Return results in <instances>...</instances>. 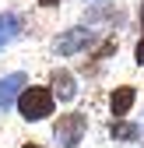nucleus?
I'll return each instance as SVG.
<instances>
[{
	"label": "nucleus",
	"instance_id": "f257e3e1",
	"mask_svg": "<svg viewBox=\"0 0 144 148\" xmlns=\"http://www.w3.org/2000/svg\"><path fill=\"white\" fill-rule=\"evenodd\" d=\"M14 109H18V116H21L25 123H42V120H49V116H53V109H56V99H53L49 85H28L21 95H18Z\"/></svg>",
	"mask_w": 144,
	"mask_h": 148
},
{
	"label": "nucleus",
	"instance_id": "f03ea898",
	"mask_svg": "<svg viewBox=\"0 0 144 148\" xmlns=\"http://www.w3.org/2000/svg\"><path fill=\"white\" fill-rule=\"evenodd\" d=\"M95 42H98V32L92 25H70L53 39V53L56 57H77V53H88Z\"/></svg>",
	"mask_w": 144,
	"mask_h": 148
},
{
	"label": "nucleus",
	"instance_id": "7ed1b4c3",
	"mask_svg": "<svg viewBox=\"0 0 144 148\" xmlns=\"http://www.w3.org/2000/svg\"><path fill=\"white\" fill-rule=\"evenodd\" d=\"M84 134H88V116L77 113V109L53 120V141H56L60 148H77L84 141Z\"/></svg>",
	"mask_w": 144,
	"mask_h": 148
},
{
	"label": "nucleus",
	"instance_id": "20e7f679",
	"mask_svg": "<svg viewBox=\"0 0 144 148\" xmlns=\"http://www.w3.org/2000/svg\"><path fill=\"white\" fill-rule=\"evenodd\" d=\"M28 88V74L25 71H11L0 78V116H7V109L18 102V95Z\"/></svg>",
	"mask_w": 144,
	"mask_h": 148
},
{
	"label": "nucleus",
	"instance_id": "39448f33",
	"mask_svg": "<svg viewBox=\"0 0 144 148\" xmlns=\"http://www.w3.org/2000/svg\"><path fill=\"white\" fill-rule=\"evenodd\" d=\"M49 92H53V99H60V102H74L77 99V78L67 67H53V74H49Z\"/></svg>",
	"mask_w": 144,
	"mask_h": 148
},
{
	"label": "nucleus",
	"instance_id": "423d86ee",
	"mask_svg": "<svg viewBox=\"0 0 144 148\" xmlns=\"http://www.w3.org/2000/svg\"><path fill=\"white\" fill-rule=\"evenodd\" d=\"M134 102H137V85H116L109 92V116L113 120H127Z\"/></svg>",
	"mask_w": 144,
	"mask_h": 148
},
{
	"label": "nucleus",
	"instance_id": "0eeeda50",
	"mask_svg": "<svg viewBox=\"0 0 144 148\" xmlns=\"http://www.w3.org/2000/svg\"><path fill=\"white\" fill-rule=\"evenodd\" d=\"M141 134H144V127L134 120H109V138L116 145H137Z\"/></svg>",
	"mask_w": 144,
	"mask_h": 148
},
{
	"label": "nucleus",
	"instance_id": "6e6552de",
	"mask_svg": "<svg viewBox=\"0 0 144 148\" xmlns=\"http://www.w3.org/2000/svg\"><path fill=\"white\" fill-rule=\"evenodd\" d=\"M21 14H14V11H0V49H7L14 39H21Z\"/></svg>",
	"mask_w": 144,
	"mask_h": 148
},
{
	"label": "nucleus",
	"instance_id": "1a4fd4ad",
	"mask_svg": "<svg viewBox=\"0 0 144 148\" xmlns=\"http://www.w3.org/2000/svg\"><path fill=\"white\" fill-rule=\"evenodd\" d=\"M134 64H137V67H144V35H141L137 46H134Z\"/></svg>",
	"mask_w": 144,
	"mask_h": 148
},
{
	"label": "nucleus",
	"instance_id": "9d476101",
	"mask_svg": "<svg viewBox=\"0 0 144 148\" xmlns=\"http://www.w3.org/2000/svg\"><path fill=\"white\" fill-rule=\"evenodd\" d=\"M35 4H39L42 11H53V7H60V4H63V0H35Z\"/></svg>",
	"mask_w": 144,
	"mask_h": 148
},
{
	"label": "nucleus",
	"instance_id": "9b49d317",
	"mask_svg": "<svg viewBox=\"0 0 144 148\" xmlns=\"http://www.w3.org/2000/svg\"><path fill=\"white\" fill-rule=\"evenodd\" d=\"M21 148H42V145H39V141H25Z\"/></svg>",
	"mask_w": 144,
	"mask_h": 148
},
{
	"label": "nucleus",
	"instance_id": "f8f14e48",
	"mask_svg": "<svg viewBox=\"0 0 144 148\" xmlns=\"http://www.w3.org/2000/svg\"><path fill=\"white\" fill-rule=\"evenodd\" d=\"M137 18H141V32H144V4H141V11H137Z\"/></svg>",
	"mask_w": 144,
	"mask_h": 148
}]
</instances>
